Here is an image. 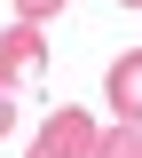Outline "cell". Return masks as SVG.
<instances>
[{
  "instance_id": "5",
  "label": "cell",
  "mask_w": 142,
  "mask_h": 158,
  "mask_svg": "<svg viewBox=\"0 0 142 158\" xmlns=\"http://www.w3.org/2000/svg\"><path fill=\"white\" fill-rule=\"evenodd\" d=\"M47 16H63V0H16V24H47Z\"/></svg>"
},
{
  "instance_id": "4",
  "label": "cell",
  "mask_w": 142,
  "mask_h": 158,
  "mask_svg": "<svg viewBox=\"0 0 142 158\" xmlns=\"http://www.w3.org/2000/svg\"><path fill=\"white\" fill-rule=\"evenodd\" d=\"M87 158H142V127H103Z\"/></svg>"
},
{
  "instance_id": "6",
  "label": "cell",
  "mask_w": 142,
  "mask_h": 158,
  "mask_svg": "<svg viewBox=\"0 0 142 158\" xmlns=\"http://www.w3.org/2000/svg\"><path fill=\"white\" fill-rule=\"evenodd\" d=\"M8 127H16V79H0V142H8Z\"/></svg>"
},
{
  "instance_id": "1",
  "label": "cell",
  "mask_w": 142,
  "mask_h": 158,
  "mask_svg": "<svg viewBox=\"0 0 142 158\" xmlns=\"http://www.w3.org/2000/svg\"><path fill=\"white\" fill-rule=\"evenodd\" d=\"M95 135H103V127H95L87 111H47V127L32 135V150H24V158H87V150H95Z\"/></svg>"
},
{
  "instance_id": "2",
  "label": "cell",
  "mask_w": 142,
  "mask_h": 158,
  "mask_svg": "<svg viewBox=\"0 0 142 158\" xmlns=\"http://www.w3.org/2000/svg\"><path fill=\"white\" fill-rule=\"evenodd\" d=\"M103 103L119 127H142V48H126L111 71H103Z\"/></svg>"
},
{
  "instance_id": "3",
  "label": "cell",
  "mask_w": 142,
  "mask_h": 158,
  "mask_svg": "<svg viewBox=\"0 0 142 158\" xmlns=\"http://www.w3.org/2000/svg\"><path fill=\"white\" fill-rule=\"evenodd\" d=\"M40 71H47L40 24H8V32H0V79H40Z\"/></svg>"
},
{
  "instance_id": "7",
  "label": "cell",
  "mask_w": 142,
  "mask_h": 158,
  "mask_svg": "<svg viewBox=\"0 0 142 158\" xmlns=\"http://www.w3.org/2000/svg\"><path fill=\"white\" fill-rule=\"evenodd\" d=\"M126 8H142V0H126Z\"/></svg>"
}]
</instances>
